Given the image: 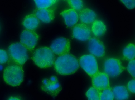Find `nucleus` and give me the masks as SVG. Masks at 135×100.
<instances>
[{
  "mask_svg": "<svg viewBox=\"0 0 135 100\" xmlns=\"http://www.w3.org/2000/svg\"><path fill=\"white\" fill-rule=\"evenodd\" d=\"M8 59V55L6 51L4 50L0 49V64L6 63Z\"/></svg>",
  "mask_w": 135,
  "mask_h": 100,
  "instance_id": "obj_25",
  "label": "nucleus"
},
{
  "mask_svg": "<svg viewBox=\"0 0 135 100\" xmlns=\"http://www.w3.org/2000/svg\"><path fill=\"white\" fill-rule=\"evenodd\" d=\"M63 18L66 26L71 28L76 24L79 19V16L76 11L72 9L65 10L60 14Z\"/></svg>",
  "mask_w": 135,
  "mask_h": 100,
  "instance_id": "obj_14",
  "label": "nucleus"
},
{
  "mask_svg": "<svg viewBox=\"0 0 135 100\" xmlns=\"http://www.w3.org/2000/svg\"><path fill=\"white\" fill-rule=\"evenodd\" d=\"M3 76L4 80L7 84L13 86H18L23 81L24 71L21 66L10 65L4 70Z\"/></svg>",
  "mask_w": 135,
  "mask_h": 100,
  "instance_id": "obj_3",
  "label": "nucleus"
},
{
  "mask_svg": "<svg viewBox=\"0 0 135 100\" xmlns=\"http://www.w3.org/2000/svg\"><path fill=\"white\" fill-rule=\"evenodd\" d=\"M8 100H21L19 98L15 96H11L9 97Z\"/></svg>",
  "mask_w": 135,
  "mask_h": 100,
  "instance_id": "obj_28",
  "label": "nucleus"
},
{
  "mask_svg": "<svg viewBox=\"0 0 135 100\" xmlns=\"http://www.w3.org/2000/svg\"><path fill=\"white\" fill-rule=\"evenodd\" d=\"M50 48L54 54L59 56L69 54L71 49L70 40L65 37L58 38L53 41Z\"/></svg>",
  "mask_w": 135,
  "mask_h": 100,
  "instance_id": "obj_8",
  "label": "nucleus"
},
{
  "mask_svg": "<svg viewBox=\"0 0 135 100\" xmlns=\"http://www.w3.org/2000/svg\"><path fill=\"white\" fill-rule=\"evenodd\" d=\"M92 78L93 87L99 90L110 87L109 77L104 72H98Z\"/></svg>",
  "mask_w": 135,
  "mask_h": 100,
  "instance_id": "obj_12",
  "label": "nucleus"
},
{
  "mask_svg": "<svg viewBox=\"0 0 135 100\" xmlns=\"http://www.w3.org/2000/svg\"><path fill=\"white\" fill-rule=\"evenodd\" d=\"M38 9H46L52 7L57 3V0H35L34 1Z\"/></svg>",
  "mask_w": 135,
  "mask_h": 100,
  "instance_id": "obj_20",
  "label": "nucleus"
},
{
  "mask_svg": "<svg viewBox=\"0 0 135 100\" xmlns=\"http://www.w3.org/2000/svg\"><path fill=\"white\" fill-rule=\"evenodd\" d=\"M124 58L131 61L134 59L135 56V46L134 45L130 43L128 44L124 48L123 51Z\"/></svg>",
  "mask_w": 135,
  "mask_h": 100,
  "instance_id": "obj_19",
  "label": "nucleus"
},
{
  "mask_svg": "<svg viewBox=\"0 0 135 100\" xmlns=\"http://www.w3.org/2000/svg\"><path fill=\"white\" fill-rule=\"evenodd\" d=\"M55 7L49 8L36 10L34 14L38 19L42 22L48 24L52 21L55 18Z\"/></svg>",
  "mask_w": 135,
  "mask_h": 100,
  "instance_id": "obj_13",
  "label": "nucleus"
},
{
  "mask_svg": "<svg viewBox=\"0 0 135 100\" xmlns=\"http://www.w3.org/2000/svg\"><path fill=\"white\" fill-rule=\"evenodd\" d=\"M125 69L118 59L110 58L106 60L104 63V73L108 77L114 78L119 75Z\"/></svg>",
  "mask_w": 135,
  "mask_h": 100,
  "instance_id": "obj_5",
  "label": "nucleus"
},
{
  "mask_svg": "<svg viewBox=\"0 0 135 100\" xmlns=\"http://www.w3.org/2000/svg\"><path fill=\"white\" fill-rule=\"evenodd\" d=\"M114 99L113 92L110 87L101 91L100 100H113Z\"/></svg>",
  "mask_w": 135,
  "mask_h": 100,
  "instance_id": "obj_22",
  "label": "nucleus"
},
{
  "mask_svg": "<svg viewBox=\"0 0 135 100\" xmlns=\"http://www.w3.org/2000/svg\"><path fill=\"white\" fill-rule=\"evenodd\" d=\"M127 70L130 74L133 77L135 76V60L134 59L130 61L127 67Z\"/></svg>",
  "mask_w": 135,
  "mask_h": 100,
  "instance_id": "obj_24",
  "label": "nucleus"
},
{
  "mask_svg": "<svg viewBox=\"0 0 135 100\" xmlns=\"http://www.w3.org/2000/svg\"><path fill=\"white\" fill-rule=\"evenodd\" d=\"M112 91L115 100H127L129 98V93L124 86H116L113 88Z\"/></svg>",
  "mask_w": 135,
  "mask_h": 100,
  "instance_id": "obj_17",
  "label": "nucleus"
},
{
  "mask_svg": "<svg viewBox=\"0 0 135 100\" xmlns=\"http://www.w3.org/2000/svg\"><path fill=\"white\" fill-rule=\"evenodd\" d=\"M8 52L12 59L20 65H24L29 58L28 49L21 43L11 44L8 48Z\"/></svg>",
  "mask_w": 135,
  "mask_h": 100,
  "instance_id": "obj_4",
  "label": "nucleus"
},
{
  "mask_svg": "<svg viewBox=\"0 0 135 100\" xmlns=\"http://www.w3.org/2000/svg\"><path fill=\"white\" fill-rule=\"evenodd\" d=\"M80 21L84 24H90L95 20L97 15L95 13L91 10L86 8L81 11L79 14Z\"/></svg>",
  "mask_w": 135,
  "mask_h": 100,
  "instance_id": "obj_16",
  "label": "nucleus"
},
{
  "mask_svg": "<svg viewBox=\"0 0 135 100\" xmlns=\"http://www.w3.org/2000/svg\"><path fill=\"white\" fill-rule=\"evenodd\" d=\"M54 66L56 72L62 75H68L75 73L79 64L76 58L69 54L60 56L55 60Z\"/></svg>",
  "mask_w": 135,
  "mask_h": 100,
  "instance_id": "obj_1",
  "label": "nucleus"
},
{
  "mask_svg": "<svg viewBox=\"0 0 135 100\" xmlns=\"http://www.w3.org/2000/svg\"><path fill=\"white\" fill-rule=\"evenodd\" d=\"M67 1L69 6L75 11H80L83 7V2L81 0H68Z\"/></svg>",
  "mask_w": 135,
  "mask_h": 100,
  "instance_id": "obj_23",
  "label": "nucleus"
},
{
  "mask_svg": "<svg viewBox=\"0 0 135 100\" xmlns=\"http://www.w3.org/2000/svg\"><path fill=\"white\" fill-rule=\"evenodd\" d=\"M32 59L35 64L41 68L51 67L55 60L54 53L50 48L47 47H41L36 49Z\"/></svg>",
  "mask_w": 135,
  "mask_h": 100,
  "instance_id": "obj_2",
  "label": "nucleus"
},
{
  "mask_svg": "<svg viewBox=\"0 0 135 100\" xmlns=\"http://www.w3.org/2000/svg\"><path fill=\"white\" fill-rule=\"evenodd\" d=\"M40 20L34 14H31L26 16L24 19L22 25L26 29L34 31L38 27Z\"/></svg>",
  "mask_w": 135,
  "mask_h": 100,
  "instance_id": "obj_15",
  "label": "nucleus"
},
{
  "mask_svg": "<svg viewBox=\"0 0 135 100\" xmlns=\"http://www.w3.org/2000/svg\"><path fill=\"white\" fill-rule=\"evenodd\" d=\"M92 31L96 37H100L103 36L106 31V27L103 22L100 20L95 21L93 24Z\"/></svg>",
  "mask_w": 135,
  "mask_h": 100,
  "instance_id": "obj_18",
  "label": "nucleus"
},
{
  "mask_svg": "<svg viewBox=\"0 0 135 100\" xmlns=\"http://www.w3.org/2000/svg\"><path fill=\"white\" fill-rule=\"evenodd\" d=\"M41 88L44 92L55 97L57 96L62 89L61 86L55 76L43 79Z\"/></svg>",
  "mask_w": 135,
  "mask_h": 100,
  "instance_id": "obj_6",
  "label": "nucleus"
},
{
  "mask_svg": "<svg viewBox=\"0 0 135 100\" xmlns=\"http://www.w3.org/2000/svg\"><path fill=\"white\" fill-rule=\"evenodd\" d=\"M40 36L34 31L24 30L20 37L21 43L30 52L32 51L36 46Z\"/></svg>",
  "mask_w": 135,
  "mask_h": 100,
  "instance_id": "obj_9",
  "label": "nucleus"
},
{
  "mask_svg": "<svg viewBox=\"0 0 135 100\" xmlns=\"http://www.w3.org/2000/svg\"><path fill=\"white\" fill-rule=\"evenodd\" d=\"M72 36L74 38L80 41H88L91 37V30L85 24H78L73 28Z\"/></svg>",
  "mask_w": 135,
  "mask_h": 100,
  "instance_id": "obj_10",
  "label": "nucleus"
},
{
  "mask_svg": "<svg viewBox=\"0 0 135 100\" xmlns=\"http://www.w3.org/2000/svg\"><path fill=\"white\" fill-rule=\"evenodd\" d=\"M101 91L92 87L87 91L86 94L88 100H100Z\"/></svg>",
  "mask_w": 135,
  "mask_h": 100,
  "instance_id": "obj_21",
  "label": "nucleus"
},
{
  "mask_svg": "<svg viewBox=\"0 0 135 100\" xmlns=\"http://www.w3.org/2000/svg\"><path fill=\"white\" fill-rule=\"evenodd\" d=\"M89 52L93 56L98 58L103 57L105 53V49L103 43L96 38H92L89 40L88 45Z\"/></svg>",
  "mask_w": 135,
  "mask_h": 100,
  "instance_id": "obj_11",
  "label": "nucleus"
},
{
  "mask_svg": "<svg viewBox=\"0 0 135 100\" xmlns=\"http://www.w3.org/2000/svg\"><path fill=\"white\" fill-rule=\"evenodd\" d=\"M135 80L133 79L130 80L128 83L127 87L128 90L133 93L135 92Z\"/></svg>",
  "mask_w": 135,
  "mask_h": 100,
  "instance_id": "obj_27",
  "label": "nucleus"
},
{
  "mask_svg": "<svg viewBox=\"0 0 135 100\" xmlns=\"http://www.w3.org/2000/svg\"><path fill=\"white\" fill-rule=\"evenodd\" d=\"M120 1L129 9H132L135 8V0H121Z\"/></svg>",
  "mask_w": 135,
  "mask_h": 100,
  "instance_id": "obj_26",
  "label": "nucleus"
},
{
  "mask_svg": "<svg viewBox=\"0 0 135 100\" xmlns=\"http://www.w3.org/2000/svg\"><path fill=\"white\" fill-rule=\"evenodd\" d=\"M79 63L81 67L91 77L98 72L96 59L91 55H83L80 58Z\"/></svg>",
  "mask_w": 135,
  "mask_h": 100,
  "instance_id": "obj_7",
  "label": "nucleus"
}]
</instances>
